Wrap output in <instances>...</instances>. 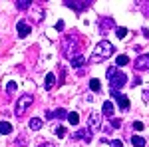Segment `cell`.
<instances>
[{
  "label": "cell",
  "instance_id": "3957f363",
  "mask_svg": "<svg viewBox=\"0 0 149 147\" xmlns=\"http://www.w3.org/2000/svg\"><path fill=\"white\" fill-rule=\"evenodd\" d=\"M32 103H34V95H32V93H22V98L16 102L14 115H16V117H22L24 113H26L28 109H30V107H32Z\"/></svg>",
  "mask_w": 149,
  "mask_h": 147
},
{
  "label": "cell",
  "instance_id": "ffe728a7",
  "mask_svg": "<svg viewBox=\"0 0 149 147\" xmlns=\"http://www.w3.org/2000/svg\"><path fill=\"white\" fill-rule=\"evenodd\" d=\"M115 64H117V66H127V64H129V58H127L125 54H121V56H117Z\"/></svg>",
  "mask_w": 149,
  "mask_h": 147
},
{
  "label": "cell",
  "instance_id": "4dcf8cb0",
  "mask_svg": "<svg viewBox=\"0 0 149 147\" xmlns=\"http://www.w3.org/2000/svg\"><path fill=\"white\" fill-rule=\"evenodd\" d=\"M145 14H149V8H147V10H145Z\"/></svg>",
  "mask_w": 149,
  "mask_h": 147
},
{
  "label": "cell",
  "instance_id": "7402d4cb",
  "mask_svg": "<svg viewBox=\"0 0 149 147\" xmlns=\"http://www.w3.org/2000/svg\"><path fill=\"white\" fill-rule=\"evenodd\" d=\"M68 119L72 125H78L80 123V117H78V113H68Z\"/></svg>",
  "mask_w": 149,
  "mask_h": 147
},
{
  "label": "cell",
  "instance_id": "603a6c76",
  "mask_svg": "<svg viewBox=\"0 0 149 147\" xmlns=\"http://www.w3.org/2000/svg\"><path fill=\"white\" fill-rule=\"evenodd\" d=\"M115 34H117V38H125V34H127V28H115Z\"/></svg>",
  "mask_w": 149,
  "mask_h": 147
},
{
  "label": "cell",
  "instance_id": "9a60e30c",
  "mask_svg": "<svg viewBox=\"0 0 149 147\" xmlns=\"http://www.w3.org/2000/svg\"><path fill=\"white\" fill-rule=\"evenodd\" d=\"M0 133H2V135L12 133V123H8V121H0Z\"/></svg>",
  "mask_w": 149,
  "mask_h": 147
},
{
  "label": "cell",
  "instance_id": "7c38bea8",
  "mask_svg": "<svg viewBox=\"0 0 149 147\" xmlns=\"http://www.w3.org/2000/svg\"><path fill=\"white\" fill-rule=\"evenodd\" d=\"M54 86H56V76L50 72V74H46V79H44V88H46V90H52Z\"/></svg>",
  "mask_w": 149,
  "mask_h": 147
},
{
  "label": "cell",
  "instance_id": "ac0fdd59",
  "mask_svg": "<svg viewBox=\"0 0 149 147\" xmlns=\"http://www.w3.org/2000/svg\"><path fill=\"white\" fill-rule=\"evenodd\" d=\"M90 90H92V91H100V90H102V84H100V79H95V78L90 79Z\"/></svg>",
  "mask_w": 149,
  "mask_h": 147
},
{
  "label": "cell",
  "instance_id": "44dd1931",
  "mask_svg": "<svg viewBox=\"0 0 149 147\" xmlns=\"http://www.w3.org/2000/svg\"><path fill=\"white\" fill-rule=\"evenodd\" d=\"M54 117H56V119H64V117H68V111L62 109V107H58L56 111H54Z\"/></svg>",
  "mask_w": 149,
  "mask_h": 147
},
{
  "label": "cell",
  "instance_id": "f1b7e54d",
  "mask_svg": "<svg viewBox=\"0 0 149 147\" xmlns=\"http://www.w3.org/2000/svg\"><path fill=\"white\" fill-rule=\"evenodd\" d=\"M119 125H121L119 119H111V127H119Z\"/></svg>",
  "mask_w": 149,
  "mask_h": 147
},
{
  "label": "cell",
  "instance_id": "4316f807",
  "mask_svg": "<svg viewBox=\"0 0 149 147\" xmlns=\"http://www.w3.org/2000/svg\"><path fill=\"white\" fill-rule=\"evenodd\" d=\"M133 129H137V131H143V123H141V121H135V123H133Z\"/></svg>",
  "mask_w": 149,
  "mask_h": 147
},
{
  "label": "cell",
  "instance_id": "d6986e66",
  "mask_svg": "<svg viewBox=\"0 0 149 147\" xmlns=\"http://www.w3.org/2000/svg\"><path fill=\"white\" fill-rule=\"evenodd\" d=\"M42 127V119H38V117H34V119H30V129H34V131H38Z\"/></svg>",
  "mask_w": 149,
  "mask_h": 147
},
{
  "label": "cell",
  "instance_id": "52a82bcc",
  "mask_svg": "<svg viewBox=\"0 0 149 147\" xmlns=\"http://www.w3.org/2000/svg\"><path fill=\"white\" fill-rule=\"evenodd\" d=\"M111 95H113L115 100H117V103H119V107L125 111V109H129V100H127V95H121L117 90H111Z\"/></svg>",
  "mask_w": 149,
  "mask_h": 147
},
{
  "label": "cell",
  "instance_id": "484cf974",
  "mask_svg": "<svg viewBox=\"0 0 149 147\" xmlns=\"http://www.w3.org/2000/svg\"><path fill=\"white\" fill-rule=\"evenodd\" d=\"M109 145L111 147H123V143H121L119 139H113V141H109Z\"/></svg>",
  "mask_w": 149,
  "mask_h": 147
},
{
  "label": "cell",
  "instance_id": "d4e9b609",
  "mask_svg": "<svg viewBox=\"0 0 149 147\" xmlns=\"http://www.w3.org/2000/svg\"><path fill=\"white\" fill-rule=\"evenodd\" d=\"M56 135L58 137H64V135H66V127H62V125H60V127L56 129Z\"/></svg>",
  "mask_w": 149,
  "mask_h": 147
},
{
  "label": "cell",
  "instance_id": "9c48e42d",
  "mask_svg": "<svg viewBox=\"0 0 149 147\" xmlns=\"http://www.w3.org/2000/svg\"><path fill=\"white\" fill-rule=\"evenodd\" d=\"M90 127L92 129H102V115L100 113H95V111L90 113Z\"/></svg>",
  "mask_w": 149,
  "mask_h": 147
},
{
  "label": "cell",
  "instance_id": "8992f818",
  "mask_svg": "<svg viewBox=\"0 0 149 147\" xmlns=\"http://www.w3.org/2000/svg\"><path fill=\"white\" fill-rule=\"evenodd\" d=\"M133 68L137 70V72H143V70H149V54H143V56H139L135 62H133Z\"/></svg>",
  "mask_w": 149,
  "mask_h": 147
},
{
  "label": "cell",
  "instance_id": "2e32d148",
  "mask_svg": "<svg viewBox=\"0 0 149 147\" xmlns=\"http://www.w3.org/2000/svg\"><path fill=\"white\" fill-rule=\"evenodd\" d=\"M100 28H102V30L113 28V20H111V18H103V20H100Z\"/></svg>",
  "mask_w": 149,
  "mask_h": 147
},
{
  "label": "cell",
  "instance_id": "7a4b0ae2",
  "mask_svg": "<svg viewBox=\"0 0 149 147\" xmlns=\"http://www.w3.org/2000/svg\"><path fill=\"white\" fill-rule=\"evenodd\" d=\"M107 78H109V86L111 90H119L127 84V76L121 72V70H115V68H107Z\"/></svg>",
  "mask_w": 149,
  "mask_h": 147
},
{
  "label": "cell",
  "instance_id": "30bf717a",
  "mask_svg": "<svg viewBox=\"0 0 149 147\" xmlns=\"http://www.w3.org/2000/svg\"><path fill=\"white\" fill-rule=\"evenodd\" d=\"M74 137L76 139H84V141H92V131L90 129H81V131H76Z\"/></svg>",
  "mask_w": 149,
  "mask_h": 147
},
{
  "label": "cell",
  "instance_id": "cb8c5ba5",
  "mask_svg": "<svg viewBox=\"0 0 149 147\" xmlns=\"http://www.w3.org/2000/svg\"><path fill=\"white\" fill-rule=\"evenodd\" d=\"M6 91H8V93H14V91H16V84H14V82H8V84H6Z\"/></svg>",
  "mask_w": 149,
  "mask_h": 147
},
{
  "label": "cell",
  "instance_id": "6da1fadb",
  "mask_svg": "<svg viewBox=\"0 0 149 147\" xmlns=\"http://www.w3.org/2000/svg\"><path fill=\"white\" fill-rule=\"evenodd\" d=\"M113 52H115L113 44L107 42V40H102L100 44L95 46V52H93V56H92V64H97V62H102L105 58H109Z\"/></svg>",
  "mask_w": 149,
  "mask_h": 147
},
{
  "label": "cell",
  "instance_id": "ba28073f",
  "mask_svg": "<svg viewBox=\"0 0 149 147\" xmlns=\"http://www.w3.org/2000/svg\"><path fill=\"white\" fill-rule=\"evenodd\" d=\"M16 30H18V36H20V38H26V36H30V32H32L30 24H28V22H24V20L16 24Z\"/></svg>",
  "mask_w": 149,
  "mask_h": 147
},
{
  "label": "cell",
  "instance_id": "e0dca14e",
  "mask_svg": "<svg viewBox=\"0 0 149 147\" xmlns=\"http://www.w3.org/2000/svg\"><path fill=\"white\" fill-rule=\"evenodd\" d=\"M131 143H133L135 147H145V139L139 137V135H131Z\"/></svg>",
  "mask_w": 149,
  "mask_h": 147
},
{
  "label": "cell",
  "instance_id": "8fae6325",
  "mask_svg": "<svg viewBox=\"0 0 149 147\" xmlns=\"http://www.w3.org/2000/svg\"><path fill=\"white\" fill-rule=\"evenodd\" d=\"M70 64H72V68H81V66L86 64V58L81 56V54H78V56H74L70 60Z\"/></svg>",
  "mask_w": 149,
  "mask_h": 147
},
{
  "label": "cell",
  "instance_id": "277c9868",
  "mask_svg": "<svg viewBox=\"0 0 149 147\" xmlns=\"http://www.w3.org/2000/svg\"><path fill=\"white\" fill-rule=\"evenodd\" d=\"M64 56L66 58H72L74 56H78V42H76V38H70V40H64Z\"/></svg>",
  "mask_w": 149,
  "mask_h": 147
},
{
  "label": "cell",
  "instance_id": "4fadbf2b",
  "mask_svg": "<svg viewBox=\"0 0 149 147\" xmlns=\"http://www.w3.org/2000/svg\"><path fill=\"white\" fill-rule=\"evenodd\" d=\"M102 109H103V115L105 117H113V103L111 102H103Z\"/></svg>",
  "mask_w": 149,
  "mask_h": 147
},
{
  "label": "cell",
  "instance_id": "5b68a950",
  "mask_svg": "<svg viewBox=\"0 0 149 147\" xmlns=\"http://www.w3.org/2000/svg\"><path fill=\"white\" fill-rule=\"evenodd\" d=\"M68 8H72V10H76V12H84V10H88L90 8V4L92 2H78V0H68V2H64Z\"/></svg>",
  "mask_w": 149,
  "mask_h": 147
},
{
  "label": "cell",
  "instance_id": "83f0119b",
  "mask_svg": "<svg viewBox=\"0 0 149 147\" xmlns=\"http://www.w3.org/2000/svg\"><path fill=\"white\" fill-rule=\"evenodd\" d=\"M56 30H58V32L64 30V22H62V20H58V22H56Z\"/></svg>",
  "mask_w": 149,
  "mask_h": 147
},
{
  "label": "cell",
  "instance_id": "f546056e",
  "mask_svg": "<svg viewBox=\"0 0 149 147\" xmlns=\"http://www.w3.org/2000/svg\"><path fill=\"white\" fill-rule=\"evenodd\" d=\"M42 147H54V145H52V143H44Z\"/></svg>",
  "mask_w": 149,
  "mask_h": 147
},
{
  "label": "cell",
  "instance_id": "5bb4252c",
  "mask_svg": "<svg viewBox=\"0 0 149 147\" xmlns=\"http://www.w3.org/2000/svg\"><path fill=\"white\" fill-rule=\"evenodd\" d=\"M14 4H16L18 10H30L34 2H30V0H18V2H14Z\"/></svg>",
  "mask_w": 149,
  "mask_h": 147
}]
</instances>
